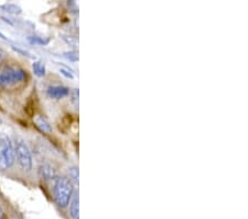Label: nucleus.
Here are the masks:
<instances>
[{"instance_id": "f257e3e1", "label": "nucleus", "mask_w": 248, "mask_h": 219, "mask_svg": "<svg viewBox=\"0 0 248 219\" xmlns=\"http://www.w3.org/2000/svg\"><path fill=\"white\" fill-rule=\"evenodd\" d=\"M74 195V185L66 177H58L53 187V197L58 206L66 207Z\"/></svg>"}, {"instance_id": "f03ea898", "label": "nucleus", "mask_w": 248, "mask_h": 219, "mask_svg": "<svg viewBox=\"0 0 248 219\" xmlns=\"http://www.w3.org/2000/svg\"><path fill=\"white\" fill-rule=\"evenodd\" d=\"M27 73L21 67H16L13 66H7L0 72V86L10 87L17 85L19 83L25 82Z\"/></svg>"}, {"instance_id": "7ed1b4c3", "label": "nucleus", "mask_w": 248, "mask_h": 219, "mask_svg": "<svg viewBox=\"0 0 248 219\" xmlns=\"http://www.w3.org/2000/svg\"><path fill=\"white\" fill-rule=\"evenodd\" d=\"M15 147V157L18 162L20 167L26 172H30L33 167V158H32L31 151L29 146L26 144V142L22 138H16L14 143Z\"/></svg>"}, {"instance_id": "20e7f679", "label": "nucleus", "mask_w": 248, "mask_h": 219, "mask_svg": "<svg viewBox=\"0 0 248 219\" xmlns=\"http://www.w3.org/2000/svg\"><path fill=\"white\" fill-rule=\"evenodd\" d=\"M15 162L14 143L6 135H0V169L10 168L14 166Z\"/></svg>"}, {"instance_id": "39448f33", "label": "nucleus", "mask_w": 248, "mask_h": 219, "mask_svg": "<svg viewBox=\"0 0 248 219\" xmlns=\"http://www.w3.org/2000/svg\"><path fill=\"white\" fill-rule=\"evenodd\" d=\"M70 94V89L64 85H52L47 89V95L54 100H61Z\"/></svg>"}, {"instance_id": "423d86ee", "label": "nucleus", "mask_w": 248, "mask_h": 219, "mask_svg": "<svg viewBox=\"0 0 248 219\" xmlns=\"http://www.w3.org/2000/svg\"><path fill=\"white\" fill-rule=\"evenodd\" d=\"M39 174L45 181H52L58 178V173L55 168L50 164H42L39 168Z\"/></svg>"}, {"instance_id": "0eeeda50", "label": "nucleus", "mask_w": 248, "mask_h": 219, "mask_svg": "<svg viewBox=\"0 0 248 219\" xmlns=\"http://www.w3.org/2000/svg\"><path fill=\"white\" fill-rule=\"evenodd\" d=\"M34 123L37 125L38 129L41 131L43 133H51L52 132V126L50 124V122L47 119L42 117V115H37L34 118Z\"/></svg>"}, {"instance_id": "6e6552de", "label": "nucleus", "mask_w": 248, "mask_h": 219, "mask_svg": "<svg viewBox=\"0 0 248 219\" xmlns=\"http://www.w3.org/2000/svg\"><path fill=\"white\" fill-rule=\"evenodd\" d=\"M78 205H79L78 194L74 193L73 197H72L70 202V216L72 217V219H78V214H79Z\"/></svg>"}, {"instance_id": "1a4fd4ad", "label": "nucleus", "mask_w": 248, "mask_h": 219, "mask_svg": "<svg viewBox=\"0 0 248 219\" xmlns=\"http://www.w3.org/2000/svg\"><path fill=\"white\" fill-rule=\"evenodd\" d=\"M0 10L3 11V13L9 14V15H20L22 13L21 8L19 6L15 5V3H5V5L0 6Z\"/></svg>"}, {"instance_id": "9d476101", "label": "nucleus", "mask_w": 248, "mask_h": 219, "mask_svg": "<svg viewBox=\"0 0 248 219\" xmlns=\"http://www.w3.org/2000/svg\"><path fill=\"white\" fill-rule=\"evenodd\" d=\"M32 69H33L34 74L38 77H45L46 75V66L41 61H35L32 65Z\"/></svg>"}, {"instance_id": "9b49d317", "label": "nucleus", "mask_w": 248, "mask_h": 219, "mask_svg": "<svg viewBox=\"0 0 248 219\" xmlns=\"http://www.w3.org/2000/svg\"><path fill=\"white\" fill-rule=\"evenodd\" d=\"M69 174H70V181L73 185H78V168L77 166H72L69 169Z\"/></svg>"}, {"instance_id": "f8f14e48", "label": "nucleus", "mask_w": 248, "mask_h": 219, "mask_svg": "<svg viewBox=\"0 0 248 219\" xmlns=\"http://www.w3.org/2000/svg\"><path fill=\"white\" fill-rule=\"evenodd\" d=\"M29 41L31 43H34V45H40V46H46L49 43L50 40L46 38L42 37H37V35H33V37H29Z\"/></svg>"}, {"instance_id": "ddd939ff", "label": "nucleus", "mask_w": 248, "mask_h": 219, "mask_svg": "<svg viewBox=\"0 0 248 219\" xmlns=\"http://www.w3.org/2000/svg\"><path fill=\"white\" fill-rule=\"evenodd\" d=\"M63 39H64V41L67 43V45L74 46V47L78 45V39L73 37V35H63Z\"/></svg>"}, {"instance_id": "4468645a", "label": "nucleus", "mask_w": 248, "mask_h": 219, "mask_svg": "<svg viewBox=\"0 0 248 219\" xmlns=\"http://www.w3.org/2000/svg\"><path fill=\"white\" fill-rule=\"evenodd\" d=\"M71 101H72V103H73V104L75 105V106H78V89H74L73 91H72V93H71Z\"/></svg>"}, {"instance_id": "2eb2a0df", "label": "nucleus", "mask_w": 248, "mask_h": 219, "mask_svg": "<svg viewBox=\"0 0 248 219\" xmlns=\"http://www.w3.org/2000/svg\"><path fill=\"white\" fill-rule=\"evenodd\" d=\"M64 57L66 59L71 60V61H78V54L75 51H70V52H65L64 53Z\"/></svg>"}, {"instance_id": "dca6fc26", "label": "nucleus", "mask_w": 248, "mask_h": 219, "mask_svg": "<svg viewBox=\"0 0 248 219\" xmlns=\"http://www.w3.org/2000/svg\"><path fill=\"white\" fill-rule=\"evenodd\" d=\"M60 72H61L63 75H65L66 78H69V79H73V74H72L71 72H69V71H67V70L61 69V70H60Z\"/></svg>"}, {"instance_id": "f3484780", "label": "nucleus", "mask_w": 248, "mask_h": 219, "mask_svg": "<svg viewBox=\"0 0 248 219\" xmlns=\"http://www.w3.org/2000/svg\"><path fill=\"white\" fill-rule=\"evenodd\" d=\"M5 58H6V52L1 49V48H0V65L3 62Z\"/></svg>"}, {"instance_id": "a211bd4d", "label": "nucleus", "mask_w": 248, "mask_h": 219, "mask_svg": "<svg viewBox=\"0 0 248 219\" xmlns=\"http://www.w3.org/2000/svg\"><path fill=\"white\" fill-rule=\"evenodd\" d=\"M0 219H3V212H2L1 207H0Z\"/></svg>"}, {"instance_id": "6ab92c4d", "label": "nucleus", "mask_w": 248, "mask_h": 219, "mask_svg": "<svg viewBox=\"0 0 248 219\" xmlns=\"http://www.w3.org/2000/svg\"><path fill=\"white\" fill-rule=\"evenodd\" d=\"M0 38H2V39H6L5 35H3L1 33H0Z\"/></svg>"}, {"instance_id": "aec40b11", "label": "nucleus", "mask_w": 248, "mask_h": 219, "mask_svg": "<svg viewBox=\"0 0 248 219\" xmlns=\"http://www.w3.org/2000/svg\"><path fill=\"white\" fill-rule=\"evenodd\" d=\"M1 123H2V121H1V118H0V125H1Z\"/></svg>"}]
</instances>
